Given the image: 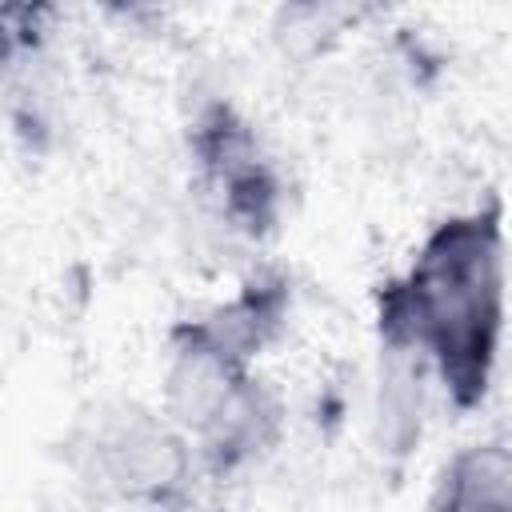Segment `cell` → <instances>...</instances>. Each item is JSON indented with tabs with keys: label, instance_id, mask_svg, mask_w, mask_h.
<instances>
[{
	"label": "cell",
	"instance_id": "6da1fadb",
	"mask_svg": "<svg viewBox=\"0 0 512 512\" xmlns=\"http://www.w3.org/2000/svg\"><path fill=\"white\" fill-rule=\"evenodd\" d=\"M376 320L388 348L432 360L460 408L480 404L504 332L500 208H476L436 224L412 268L380 288Z\"/></svg>",
	"mask_w": 512,
	"mask_h": 512
},
{
	"label": "cell",
	"instance_id": "7a4b0ae2",
	"mask_svg": "<svg viewBox=\"0 0 512 512\" xmlns=\"http://www.w3.org/2000/svg\"><path fill=\"white\" fill-rule=\"evenodd\" d=\"M188 444L176 424H164L148 412L112 416L96 440L100 476L128 500H168L188 480Z\"/></svg>",
	"mask_w": 512,
	"mask_h": 512
},
{
	"label": "cell",
	"instance_id": "3957f363",
	"mask_svg": "<svg viewBox=\"0 0 512 512\" xmlns=\"http://www.w3.org/2000/svg\"><path fill=\"white\" fill-rule=\"evenodd\" d=\"M244 380H248V368L224 360L220 352H212L208 344L176 328V352L164 380V408L180 432L200 436Z\"/></svg>",
	"mask_w": 512,
	"mask_h": 512
},
{
	"label": "cell",
	"instance_id": "277c9868",
	"mask_svg": "<svg viewBox=\"0 0 512 512\" xmlns=\"http://www.w3.org/2000/svg\"><path fill=\"white\" fill-rule=\"evenodd\" d=\"M280 316H284V288L276 280H256L232 304H224L192 324H180V332L208 344L224 360L248 368V360L260 352V344L276 332Z\"/></svg>",
	"mask_w": 512,
	"mask_h": 512
},
{
	"label": "cell",
	"instance_id": "5b68a950",
	"mask_svg": "<svg viewBox=\"0 0 512 512\" xmlns=\"http://www.w3.org/2000/svg\"><path fill=\"white\" fill-rule=\"evenodd\" d=\"M436 512H512V448L472 444L444 468Z\"/></svg>",
	"mask_w": 512,
	"mask_h": 512
},
{
	"label": "cell",
	"instance_id": "8992f818",
	"mask_svg": "<svg viewBox=\"0 0 512 512\" xmlns=\"http://www.w3.org/2000/svg\"><path fill=\"white\" fill-rule=\"evenodd\" d=\"M272 432H276V400L260 388V380L248 376L216 412V420L200 432V444L216 468H232L252 452H260L272 440Z\"/></svg>",
	"mask_w": 512,
	"mask_h": 512
},
{
	"label": "cell",
	"instance_id": "52a82bcc",
	"mask_svg": "<svg viewBox=\"0 0 512 512\" xmlns=\"http://www.w3.org/2000/svg\"><path fill=\"white\" fill-rule=\"evenodd\" d=\"M420 356L388 348V364L380 376V444L388 452H408L420 436Z\"/></svg>",
	"mask_w": 512,
	"mask_h": 512
}]
</instances>
